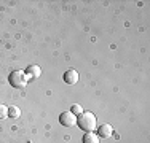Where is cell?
Listing matches in <instances>:
<instances>
[{
    "mask_svg": "<svg viewBox=\"0 0 150 143\" xmlns=\"http://www.w3.org/2000/svg\"><path fill=\"white\" fill-rule=\"evenodd\" d=\"M26 75H27V80H37V78L42 75V70H40L38 65H30L29 69H27Z\"/></svg>",
    "mask_w": 150,
    "mask_h": 143,
    "instance_id": "6",
    "label": "cell"
},
{
    "mask_svg": "<svg viewBox=\"0 0 150 143\" xmlns=\"http://www.w3.org/2000/svg\"><path fill=\"white\" fill-rule=\"evenodd\" d=\"M72 113L77 116V114L83 113V110H81V105H78V103H75V105H72Z\"/></svg>",
    "mask_w": 150,
    "mask_h": 143,
    "instance_id": "10",
    "label": "cell"
},
{
    "mask_svg": "<svg viewBox=\"0 0 150 143\" xmlns=\"http://www.w3.org/2000/svg\"><path fill=\"white\" fill-rule=\"evenodd\" d=\"M59 123L62 124L64 127H74L77 124V116L72 111H64L59 116Z\"/></svg>",
    "mask_w": 150,
    "mask_h": 143,
    "instance_id": "3",
    "label": "cell"
},
{
    "mask_svg": "<svg viewBox=\"0 0 150 143\" xmlns=\"http://www.w3.org/2000/svg\"><path fill=\"white\" fill-rule=\"evenodd\" d=\"M83 143H99V137L94 132H86L83 137Z\"/></svg>",
    "mask_w": 150,
    "mask_h": 143,
    "instance_id": "7",
    "label": "cell"
},
{
    "mask_svg": "<svg viewBox=\"0 0 150 143\" xmlns=\"http://www.w3.org/2000/svg\"><path fill=\"white\" fill-rule=\"evenodd\" d=\"M8 116H11V118H19V116H21V110L18 108V107L13 105L11 108H8Z\"/></svg>",
    "mask_w": 150,
    "mask_h": 143,
    "instance_id": "8",
    "label": "cell"
},
{
    "mask_svg": "<svg viewBox=\"0 0 150 143\" xmlns=\"http://www.w3.org/2000/svg\"><path fill=\"white\" fill-rule=\"evenodd\" d=\"M27 75L24 73L23 70H15L10 73V84L13 86V88H18V89H23L26 88L27 84Z\"/></svg>",
    "mask_w": 150,
    "mask_h": 143,
    "instance_id": "2",
    "label": "cell"
},
{
    "mask_svg": "<svg viewBox=\"0 0 150 143\" xmlns=\"http://www.w3.org/2000/svg\"><path fill=\"white\" fill-rule=\"evenodd\" d=\"M112 134H113V129L110 124H102V126L98 129V137L99 138H109Z\"/></svg>",
    "mask_w": 150,
    "mask_h": 143,
    "instance_id": "4",
    "label": "cell"
},
{
    "mask_svg": "<svg viewBox=\"0 0 150 143\" xmlns=\"http://www.w3.org/2000/svg\"><path fill=\"white\" fill-rule=\"evenodd\" d=\"M64 81H66L67 84H75L78 81V73L77 70H67L66 73H64Z\"/></svg>",
    "mask_w": 150,
    "mask_h": 143,
    "instance_id": "5",
    "label": "cell"
},
{
    "mask_svg": "<svg viewBox=\"0 0 150 143\" xmlns=\"http://www.w3.org/2000/svg\"><path fill=\"white\" fill-rule=\"evenodd\" d=\"M77 124H78V127H80L81 130H85V132H93V130H96V127H98L96 116L90 111H83V113L78 114L77 116Z\"/></svg>",
    "mask_w": 150,
    "mask_h": 143,
    "instance_id": "1",
    "label": "cell"
},
{
    "mask_svg": "<svg viewBox=\"0 0 150 143\" xmlns=\"http://www.w3.org/2000/svg\"><path fill=\"white\" fill-rule=\"evenodd\" d=\"M8 118V107L6 105H0V119Z\"/></svg>",
    "mask_w": 150,
    "mask_h": 143,
    "instance_id": "9",
    "label": "cell"
}]
</instances>
